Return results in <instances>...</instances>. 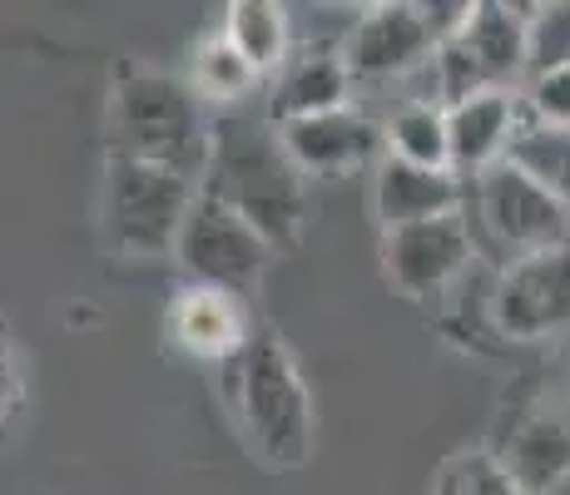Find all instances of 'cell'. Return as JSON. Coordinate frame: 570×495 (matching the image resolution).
<instances>
[{
  "label": "cell",
  "instance_id": "1",
  "mask_svg": "<svg viewBox=\"0 0 570 495\" xmlns=\"http://www.w3.org/2000/svg\"><path fill=\"white\" fill-rule=\"evenodd\" d=\"M199 194L228 204L258 228L273 253H293L313 218V179L293 164L268 109H224L214 115L208 164Z\"/></svg>",
  "mask_w": 570,
  "mask_h": 495
},
{
  "label": "cell",
  "instance_id": "2",
  "mask_svg": "<svg viewBox=\"0 0 570 495\" xmlns=\"http://www.w3.org/2000/svg\"><path fill=\"white\" fill-rule=\"evenodd\" d=\"M224 406L258 466L298 471L313 456V392L283 337L258 333L224 372Z\"/></svg>",
  "mask_w": 570,
  "mask_h": 495
},
{
  "label": "cell",
  "instance_id": "3",
  "mask_svg": "<svg viewBox=\"0 0 570 495\" xmlns=\"http://www.w3.org/2000/svg\"><path fill=\"white\" fill-rule=\"evenodd\" d=\"M105 135H109V154L115 159L159 164V169H174L199 184L204 164H208L214 115L189 90V80L125 65L115 75V85H109Z\"/></svg>",
  "mask_w": 570,
  "mask_h": 495
},
{
  "label": "cell",
  "instance_id": "4",
  "mask_svg": "<svg viewBox=\"0 0 570 495\" xmlns=\"http://www.w3.org/2000/svg\"><path fill=\"white\" fill-rule=\"evenodd\" d=\"M194 198H199V184L184 179V174L105 154V184H100L105 244L119 258H135V263L164 258V253L174 258Z\"/></svg>",
  "mask_w": 570,
  "mask_h": 495
},
{
  "label": "cell",
  "instance_id": "5",
  "mask_svg": "<svg viewBox=\"0 0 570 495\" xmlns=\"http://www.w3.org/2000/svg\"><path fill=\"white\" fill-rule=\"evenodd\" d=\"M525 36H531V6L471 0L466 20L436 46V105L452 109L476 95L517 90V80H525Z\"/></svg>",
  "mask_w": 570,
  "mask_h": 495
},
{
  "label": "cell",
  "instance_id": "6",
  "mask_svg": "<svg viewBox=\"0 0 570 495\" xmlns=\"http://www.w3.org/2000/svg\"><path fill=\"white\" fill-rule=\"evenodd\" d=\"M462 214L476 238V253H491L501 268L517 258H535V253L570 248V208L511 159L471 179Z\"/></svg>",
  "mask_w": 570,
  "mask_h": 495
},
{
  "label": "cell",
  "instance_id": "7",
  "mask_svg": "<svg viewBox=\"0 0 570 495\" xmlns=\"http://www.w3.org/2000/svg\"><path fill=\"white\" fill-rule=\"evenodd\" d=\"M487 446L531 495H551L570 481V377H541L511 392Z\"/></svg>",
  "mask_w": 570,
  "mask_h": 495
},
{
  "label": "cell",
  "instance_id": "8",
  "mask_svg": "<svg viewBox=\"0 0 570 495\" xmlns=\"http://www.w3.org/2000/svg\"><path fill=\"white\" fill-rule=\"evenodd\" d=\"M273 258L278 253H273L268 238L248 218H238L234 208L208 194L194 198L189 218H184L179 248H174L184 283H204V288H224L238 297H254Z\"/></svg>",
  "mask_w": 570,
  "mask_h": 495
},
{
  "label": "cell",
  "instance_id": "9",
  "mask_svg": "<svg viewBox=\"0 0 570 495\" xmlns=\"http://www.w3.org/2000/svg\"><path fill=\"white\" fill-rule=\"evenodd\" d=\"M471 258H476V238H471L466 214H442L382 234V278L407 303L452 293L471 273Z\"/></svg>",
  "mask_w": 570,
  "mask_h": 495
},
{
  "label": "cell",
  "instance_id": "10",
  "mask_svg": "<svg viewBox=\"0 0 570 495\" xmlns=\"http://www.w3.org/2000/svg\"><path fill=\"white\" fill-rule=\"evenodd\" d=\"M491 327L507 343H551L570 333V248L517 258L497 273Z\"/></svg>",
  "mask_w": 570,
  "mask_h": 495
},
{
  "label": "cell",
  "instance_id": "11",
  "mask_svg": "<svg viewBox=\"0 0 570 495\" xmlns=\"http://www.w3.org/2000/svg\"><path fill=\"white\" fill-rule=\"evenodd\" d=\"M258 337L254 317H248V297L204 288V283H179L164 303V343L179 357L204 362V367L224 372L228 362H238L248 343Z\"/></svg>",
  "mask_w": 570,
  "mask_h": 495
},
{
  "label": "cell",
  "instance_id": "12",
  "mask_svg": "<svg viewBox=\"0 0 570 495\" xmlns=\"http://www.w3.org/2000/svg\"><path fill=\"white\" fill-rule=\"evenodd\" d=\"M343 60L353 80H397L412 70H432L436 36L426 26V10L412 0H382V6L357 10L353 30L343 40Z\"/></svg>",
  "mask_w": 570,
  "mask_h": 495
},
{
  "label": "cell",
  "instance_id": "13",
  "mask_svg": "<svg viewBox=\"0 0 570 495\" xmlns=\"http://www.w3.org/2000/svg\"><path fill=\"white\" fill-rule=\"evenodd\" d=\"M278 135L293 154V164L308 179H337V174L367 169V164L377 169L382 164L377 159L382 129L353 105L327 109V115H308V119H288V125H278Z\"/></svg>",
  "mask_w": 570,
  "mask_h": 495
},
{
  "label": "cell",
  "instance_id": "14",
  "mask_svg": "<svg viewBox=\"0 0 570 495\" xmlns=\"http://www.w3.org/2000/svg\"><path fill=\"white\" fill-rule=\"evenodd\" d=\"M525 99L517 90L507 95H476L446 109V129H452V169L476 179V174L497 169L511 159V145L521 135Z\"/></svg>",
  "mask_w": 570,
  "mask_h": 495
},
{
  "label": "cell",
  "instance_id": "15",
  "mask_svg": "<svg viewBox=\"0 0 570 495\" xmlns=\"http://www.w3.org/2000/svg\"><path fill=\"white\" fill-rule=\"evenodd\" d=\"M466 189L462 174H442V169H412V164L382 159L372 169V214H377L382 234L387 228H407L426 224L442 214H462Z\"/></svg>",
  "mask_w": 570,
  "mask_h": 495
},
{
  "label": "cell",
  "instance_id": "16",
  "mask_svg": "<svg viewBox=\"0 0 570 495\" xmlns=\"http://www.w3.org/2000/svg\"><path fill=\"white\" fill-rule=\"evenodd\" d=\"M347 90H353V70H347L343 50L327 46H303L288 55L278 75H273L268 90V115L278 125L288 119H308V115H327V109H343Z\"/></svg>",
  "mask_w": 570,
  "mask_h": 495
},
{
  "label": "cell",
  "instance_id": "17",
  "mask_svg": "<svg viewBox=\"0 0 570 495\" xmlns=\"http://www.w3.org/2000/svg\"><path fill=\"white\" fill-rule=\"evenodd\" d=\"M218 30H224V40L254 65L263 80H273L293 55L288 10H283L278 0H234V6L224 10V26Z\"/></svg>",
  "mask_w": 570,
  "mask_h": 495
},
{
  "label": "cell",
  "instance_id": "18",
  "mask_svg": "<svg viewBox=\"0 0 570 495\" xmlns=\"http://www.w3.org/2000/svg\"><path fill=\"white\" fill-rule=\"evenodd\" d=\"M382 159L412 164V169H452V129H446V105L436 99H416V105H402L397 115L382 129Z\"/></svg>",
  "mask_w": 570,
  "mask_h": 495
},
{
  "label": "cell",
  "instance_id": "19",
  "mask_svg": "<svg viewBox=\"0 0 570 495\" xmlns=\"http://www.w3.org/2000/svg\"><path fill=\"white\" fill-rule=\"evenodd\" d=\"M258 85H263V75L234 46H228L224 30H214V36H204L199 46H194V55H189V90L199 95L214 115H224V109H244V99L254 95Z\"/></svg>",
  "mask_w": 570,
  "mask_h": 495
},
{
  "label": "cell",
  "instance_id": "20",
  "mask_svg": "<svg viewBox=\"0 0 570 495\" xmlns=\"http://www.w3.org/2000/svg\"><path fill=\"white\" fill-rule=\"evenodd\" d=\"M511 164L525 169L541 189H551L570 208V129L541 125V119L525 115L517 145H511Z\"/></svg>",
  "mask_w": 570,
  "mask_h": 495
},
{
  "label": "cell",
  "instance_id": "21",
  "mask_svg": "<svg viewBox=\"0 0 570 495\" xmlns=\"http://www.w3.org/2000/svg\"><path fill=\"white\" fill-rule=\"evenodd\" d=\"M426 495H531V491L491 456V446H462L436 466Z\"/></svg>",
  "mask_w": 570,
  "mask_h": 495
},
{
  "label": "cell",
  "instance_id": "22",
  "mask_svg": "<svg viewBox=\"0 0 570 495\" xmlns=\"http://www.w3.org/2000/svg\"><path fill=\"white\" fill-rule=\"evenodd\" d=\"M570 65V0L531 6V36H525V80Z\"/></svg>",
  "mask_w": 570,
  "mask_h": 495
},
{
  "label": "cell",
  "instance_id": "23",
  "mask_svg": "<svg viewBox=\"0 0 570 495\" xmlns=\"http://www.w3.org/2000/svg\"><path fill=\"white\" fill-rule=\"evenodd\" d=\"M525 115L541 119V125H556V129H570V65L566 70H551V75H535L525 80Z\"/></svg>",
  "mask_w": 570,
  "mask_h": 495
},
{
  "label": "cell",
  "instance_id": "24",
  "mask_svg": "<svg viewBox=\"0 0 570 495\" xmlns=\"http://www.w3.org/2000/svg\"><path fill=\"white\" fill-rule=\"evenodd\" d=\"M20 357H16V343H10V327L0 323V436H6V426L16 422L20 412Z\"/></svg>",
  "mask_w": 570,
  "mask_h": 495
},
{
  "label": "cell",
  "instance_id": "25",
  "mask_svg": "<svg viewBox=\"0 0 570 495\" xmlns=\"http://www.w3.org/2000/svg\"><path fill=\"white\" fill-rule=\"evenodd\" d=\"M551 495H570V481H561V486H556Z\"/></svg>",
  "mask_w": 570,
  "mask_h": 495
}]
</instances>
